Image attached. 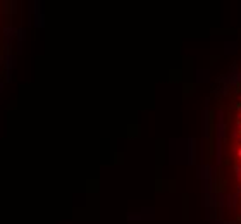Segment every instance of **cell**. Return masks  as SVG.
<instances>
[{"label": "cell", "mask_w": 241, "mask_h": 224, "mask_svg": "<svg viewBox=\"0 0 241 224\" xmlns=\"http://www.w3.org/2000/svg\"><path fill=\"white\" fill-rule=\"evenodd\" d=\"M226 157L241 202V78L231 91L226 110Z\"/></svg>", "instance_id": "obj_1"}]
</instances>
